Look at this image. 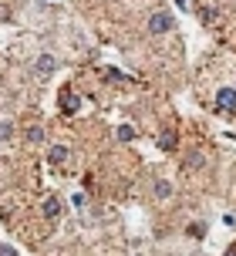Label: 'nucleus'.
Segmentation results:
<instances>
[{"instance_id": "11", "label": "nucleus", "mask_w": 236, "mask_h": 256, "mask_svg": "<svg viewBox=\"0 0 236 256\" xmlns=\"http://www.w3.org/2000/svg\"><path fill=\"white\" fill-rule=\"evenodd\" d=\"M14 138V122H0V142H10Z\"/></svg>"}, {"instance_id": "10", "label": "nucleus", "mask_w": 236, "mask_h": 256, "mask_svg": "<svg viewBox=\"0 0 236 256\" xmlns=\"http://www.w3.org/2000/svg\"><path fill=\"white\" fill-rule=\"evenodd\" d=\"M172 145H176V132H162V138H158V148H166V152H169Z\"/></svg>"}, {"instance_id": "5", "label": "nucleus", "mask_w": 236, "mask_h": 256, "mask_svg": "<svg viewBox=\"0 0 236 256\" xmlns=\"http://www.w3.org/2000/svg\"><path fill=\"white\" fill-rule=\"evenodd\" d=\"M40 209H44V219H51V222H54V219H61V199H58V196H48Z\"/></svg>"}, {"instance_id": "4", "label": "nucleus", "mask_w": 236, "mask_h": 256, "mask_svg": "<svg viewBox=\"0 0 236 256\" xmlns=\"http://www.w3.org/2000/svg\"><path fill=\"white\" fill-rule=\"evenodd\" d=\"M78 108H81V94H74L71 88H64L61 91V112H64V115H74Z\"/></svg>"}, {"instance_id": "7", "label": "nucleus", "mask_w": 236, "mask_h": 256, "mask_svg": "<svg viewBox=\"0 0 236 256\" xmlns=\"http://www.w3.org/2000/svg\"><path fill=\"white\" fill-rule=\"evenodd\" d=\"M64 158H68V145H54L51 152H48V162H51V166H61Z\"/></svg>"}, {"instance_id": "15", "label": "nucleus", "mask_w": 236, "mask_h": 256, "mask_svg": "<svg viewBox=\"0 0 236 256\" xmlns=\"http://www.w3.org/2000/svg\"><path fill=\"white\" fill-rule=\"evenodd\" d=\"M0 20H10V7H4V4H0Z\"/></svg>"}, {"instance_id": "9", "label": "nucleus", "mask_w": 236, "mask_h": 256, "mask_svg": "<svg viewBox=\"0 0 236 256\" xmlns=\"http://www.w3.org/2000/svg\"><path fill=\"white\" fill-rule=\"evenodd\" d=\"M202 166H206V158H202L199 152H189V155H186V168H202Z\"/></svg>"}, {"instance_id": "1", "label": "nucleus", "mask_w": 236, "mask_h": 256, "mask_svg": "<svg viewBox=\"0 0 236 256\" xmlns=\"http://www.w3.org/2000/svg\"><path fill=\"white\" fill-rule=\"evenodd\" d=\"M172 27H176V17L166 14V10H158V14L148 17V34H169Z\"/></svg>"}, {"instance_id": "6", "label": "nucleus", "mask_w": 236, "mask_h": 256, "mask_svg": "<svg viewBox=\"0 0 236 256\" xmlns=\"http://www.w3.org/2000/svg\"><path fill=\"white\" fill-rule=\"evenodd\" d=\"M34 68H38V74L44 78V74H51L54 68H58V58H54V54H40V58H38V64H34Z\"/></svg>"}, {"instance_id": "14", "label": "nucleus", "mask_w": 236, "mask_h": 256, "mask_svg": "<svg viewBox=\"0 0 236 256\" xmlns=\"http://www.w3.org/2000/svg\"><path fill=\"white\" fill-rule=\"evenodd\" d=\"M71 202L78 206V209H84V206H88V199H84V192H74V199H71Z\"/></svg>"}, {"instance_id": "12", "label": "nucleus", "mask_w": 236, "mask_h": 256, "mask_svg": "<svg viewBox=\"0 0 236 256\" xmlns=\"http://www.w3.org/2000/svg\"><path fill=\"white\" fill-rule=\"evenodd\" d=\"M115 135H118L122 142H132V138H135V128H132V125H118Z\"/></svg>"}, {"instance_id": "2", "label": "nucleus", "mask_w": 236, "mask_h": 256, "mask_svg": "<svg viewBox=\"0 0 236 256\" xmlns=\"http://www.w3.org/2000/svg\"><path fill=\"white\" fill-rule=\"evenodd\" d=\"M216 108L226 112V115H233L236 112V88H220L216 91Z\"/></svg>"}, {"instance_id": "8", "label": "nucleus", "mask_w": 236, "mask_h": 256, "mask_svg": "<svg viewBox=\"0 0 236 256\" xmlns=\"http://www.w3.org/2000/svg\"><path fill=\"white\" fill-rule=\"evenodd\" d=\"M24 138L30 142V145H40V142H44V128H40V125H30L24 132Z\"/></svg>"}, {"instance_id": "3", "label": "nucleus", "mask_w": 236, "mask_h": 256, "mask_svg": "<svg viewBox=\"0 0 236 256\" xmlns=\"http://www.w3.org/2000/svg\"><path fill=\"white\" fill-rule=\"evenodd\" d=\"M172 192H176V189H172L169 179H156V182H152V199H156V202H169Z\"/></svg>"}, {"instance_id": "13", "label": "nucleus", "mask_w": 236, "mask_h": 256, "mask_svg": "<svg viewBox=\"0 0 236 256\" xmlns=\"http://www.w3.org/2000/svg\"><path fill=\"white\" fill-rule=\"evenodd\" d=\"M189 236H196V240H199V236H206V226H199V222H192V226H189Z\"/></svg>"}, {"instance_id": "16", "label": "nucleus", "mask_w": 236, "mask_h": 256, "mask_svg": "<svg viewBox=\"0 0 236 256\" xmlns=\"http://www.w3.org/2000/svg\"><path fill=\"white\" fill-rule=\"evenodd\" d=\"M0 253H17L14 246H7V243H0Z\"/></svg>"}, {"instance_id": "17", "label": "nucleus", "mask_w": 236, "mask_h": 256, "mask_svg": "<svg viewBox=\"0 0 236 256\" xmlns=\"http://www.w3.org/2000/svg\"><path fill=\"white\" fill-rule=\"evenodd\" d=\"M176 4H179V7H186V4H189V0H176Z\"/></svg>"}]
</instances>
